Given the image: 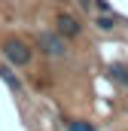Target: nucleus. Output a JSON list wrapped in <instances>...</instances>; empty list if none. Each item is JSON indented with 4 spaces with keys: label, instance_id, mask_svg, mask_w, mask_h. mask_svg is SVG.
Returning a JSON list of instances; mask_svg holds the SVG:
<instances>
[{
    "label": "nucleus",
    "instance_id": "1",
    "mask_svg": "<svg viewBox=\"0 0 128 131\" xmlns=\"http://www.w3.org/2000/svg\"><path fill=\"white\" fill-rule=\"evenodd\" d=\"M0 55L9 67H28L34 61V49L22 40V37H6L0 43Z\"/></svg>",
    "mask_w": 128,
    "mask_h": 131
},
{
    "label": "nucleus",
    "instance_id": "2",
    "mask_svg": "<svg viewBox=\"0 0 128 131\" xmlns=\"http://www.w3.org/2000/svg\"><path fill=\"white\" fill-rule=\"evenodd\" d=\"M37 49L46 58H58V61H64L70 55V46L58 31H37Z\"/></svg>",
    "mask_w": 128,
    "mask_h": 131
},
{
    "label": "nucleus",
    "instance_id": "3",
    "mask_svg": "<svg viewBox=\"0 0 128 131\" xmlns=\"http://www.w3.org/2000/svg\"><path fill=\"white\" fill-rule=\"evenodd\" d=\"M55 31L61 34L64 40H76V37L82 34V25H79L76 15H70V12H58V15H55Z\"/></svg>",
    "mask_w": 128,
    "mask_h": 131
},
{
    "label": "nucleus",
    "instance_id": "4",
    "mask_svg": "<svg viewBox=\"0 0 128 131\" xmlns=\"http://www.w3.org/2000/svg\"><path fill=\"white\" fill-rule=\"evenodd\" d=\"M107 79H110L113 85H119V89H128V64L125 61L107 64Z\"/></svg>",
    "mask_w": 128,
    "mask_h": 131
},
{
    "label": "nucleus",
    "instance_id": "5",
    "mask_svg": "<svg viewBox=\"0 0 128 131\" xmlns=\"http://www.w3.org/2000/svg\"><path fill=\"white\" fill-rule=\"evenodd\" d=\"M0 79L6 82V89L12 92V95H25V85H22V79H18V73H15V67H9V64H0Z\"/></svg>",
    "mask_w": 128,
    "mask_h": 131
},
{
    "label": "nucleus",
    "instance_id": "6",
    "mask_svg": "<svg viewBox=\"0 0 128 131\" xmlns=\"http://www.w3.org/2000/svg\"><path fill=\"white\" fill-rule=\"evenodd\" d=\"M125 18L119 15V12H113V15H107V12H98L95 18H92V25H95L98 31H104V34H110V31H116L119 25H122Z\"/></svg>",
    "mask_w": 128,
    "mask_h": 131
},
{
    "label": "nucleus",
    "instance_id": "7",
    "mask_svg": "<svg viewBox=\"0 0 128 131\" xmlns=\"http://www.w3.org/2000/svg\"><path fill=\"white\" fill-rule=\"evenodd\" d=\"M64 128H67V131H98L89 119H67V122H64Z\"/></svg>",
    "mask_w": 128,
    "mask_h": 131
},
{
    "label": "nucleus",
    "instance_id": "8",
    "mask_svg": "<svg viewBox=\"0 0 128 131\" xmlns=\"http://www.w3.org/2000/svg\"><path fill=\"white\" fill-rule=\"evenodd\" d=\"M79 6H82L86 12H92V9H95V3H92V0H79Z\"/></svg>",
    "mask_w": 128,
    "mask_h": 131
}]
</instances>
